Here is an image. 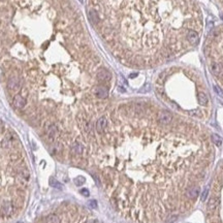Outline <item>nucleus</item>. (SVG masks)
<instances>
[{
    "label": "nucleus",
    "instance_id": "nucleus-10",
    "mask_svg": "<svg viewBox=\"0 0 223 223\" xmlns=\"http://www.w3.org/2000/svg\"><path fill=\"white\" fill-rule=\"evenodd\" d=\"M71 150H72V152L76 155H81L84 151V146L83 144H81L80 142H74L71 146Z\"/></svg>",
    "mask_w": 223,
    "mask_h": 223
},
{
    "label": "nucleus",
    "instance_id": "nucleus-11",
    "mask_svg": "<svg viewBox=\"0 0 223 223\" xmlns=\"http://www.w3.org/2000/svg\"><path fill=\"white\" fill-rule=\"evenodd\" d=\"M50 185L52 186V187L56 188V189H60V190L62 189V185L57 180H55L54 178H50Z\"/></svg>",
    "mask_w": 223,
    "mask_h": 223
},
{
    "label": "nucleus",
    "instance_id": "nucleus-2",
    "mask_svg": "<svg viewBox=\"0 0 223 223\" xmlns=\"http://www.w3.org/2000/svg\"><path fill=\"white\" fill-rule=\"evenodd\" d=\"M204 53L212 74L223 88V25L215 27L206 36Z\"/></svg>",
    "mask_w": 223,
    "mask_h": 223
},
{
    "label": "nucleus",
    "instance_id": "nucleus-13",
    "mask_svg": "<svg viewBox=\"0 0 223 223\" xmlns=\"http://www.w3.org/2000/svg\"><path fill=\"white\" fill-rule=\"evenodd\" d=\"M74 182H76V185H82V184L85 182V179H84L83 177H78V178L74 180Z\"/></svg>",
    "mask_w": 223,
    "mask_h": 223
},
{
    "label": "nucleus",
    "instance_id": "nucleus-14",
    "mask_svg": "<svg viewBox=\"0 0 223 223\" xmlns=\"http://www.w3.org/2000/svg\"><path fill=\"white\" fill-rule=\"evenodd\" d=\"M81 193L84 195V196H89V191L87 189H82L81 190Z\"/></svg>",
    "mask_w": 223,
    "mask_h": 223
},
{
    "label": "nucleus",
    "instance_id": "nucleus-17",
    "mask_svg": "<svg viewBox=\"0 0 223 223\" xmlns=\"http://www.w3.org/2000/svg\"><path fill=\"white\" fill-rule=\"evenodd\" d=\"M219 2H220V4L222 5V7H223V0H218Z\"/></svg>",
    "mask_w": 223,
    "mask_h": 223
},
{
    "label": "nucleus",
    "instance_id": "nucleus-12",
    "mask_svg": "<svg viewBox=\"0 0 223 223\" xmlns=\"http://www.w3.org/2000/svg\"><path fill=\"white\" fill-rule=\"evenodd\" d=\"M47 223H60V219L56 215H50L47 218Z\"/></svg>",
    "mask_w": 223,
    "mask_h": 223
},
{
    "label": "nucleus",
    "instance_id": "nucleus-5",
    "mask_svg": "<svg viewBox=\"0 0 223 223\" xmlns=\"http://www.w3.org/2000/svg\"><path fill=\"white\" fill-rule=\"evenodd\" d=\"M112 76L111 72H109L107 69L105 68H99L97 70V74H96V78L97 81L100 83H105V82H109L111 80Z\"/></svg>",
    "mask_w": 223,
    "mask_h": 223
},
{
    "label": "nucleus",
    "instance_id": "nucleus-6",
    "mask_svg": "<svg viewBox=\"0 0 223 223\" xmlns=\"http://www.w3.org/2000/svg\"><path fill=\"white\" fill-rule=\"evenodd\" d=\"M200 187L198 186H191L185 191V196L187 200H196L200 194Z\"/></svg>",
    "mask_w": 223,
    "mask_h": 223
},
{
    "label": "nucleus",
    "instance_id": "nucleus-1",
    "mask_svg": "<svg viewBox=\"0 0 223 223\" xmlns=\"http://www.w3.org/2000/svg\"><path fill=\"white\" fill-rule=\"evenodd\" d=\"M91 22L125 63L154 66L198 43L204 20L195 0H93Z\"/></svg>",
    "mask_w": 223,
    "mask_h": 223
},
{
    "label": "nucleus",
    "instance_id": "nucleus-9",
    "mask_svg": "<svg viewBox=\"0 0 223 223\" xmlns=\"http://www.w3.org/2000/svg\"><path fill=\"white\" fill-rule=\"evenodd\" d=\"M47 138H50L51 140H53L58 134V127L55 125V124H52V125L47 128Z\"/></svg>",
    "mask_w": 223,
    "mask_h": 223
},
{
    "label": "nucleus",
    "instance_id": "nucleus-3",
    "mask_svg": "<svg viewBox=\"0 0 223 223\" xmlns=\"http://www.w3.org/2000/svg\"><path fill=\"white\" fill-rule=\"evenodd\" d=\"M107 125H109V120H107V117L102 116L99 119H97V121L95 123V130L99 134H102L107 129Z\"/></svg>",
    "mask_w": 223,
    "mask_h": 223
},
{
    "label": "nucleus",
    "instance_id": "nucleus-4",
    "mask_svg": "<svg viewBox=\"0 0 223 223\" xmlns=\"http://www.w3.org/2000/svg\"><path fill=\"white\" fill-rule=\"evenodd\" d=\"M94 96L98 99H105L109 96V90L102 85H97L94 88Z\"/></svg>",
    "mask_w": 223,
    "mask_h": 223
},
{
    "label": "nucleus",
    "instance_id": "nucleus-8",
    "mask_svg": "<svg viewBox=\"0 0 223 223\" xmlns=\"http://www.w3.org/2000/svg\"><path fill=\"white\" fill-rule=\"evenodd\" d=\"M12 103H14V107H16V109H23V107L26 105V99H25L22 95L18 94L14 97Z\"/></svg>",
    "mask_w": 223,
    "mask_h": 223
},
{
    "label": "nucleus",
    "instance_id": "nucleus-7",
    "mask_svg": "<svg viewBox=\"0 0 223 223\" xmlns=\"http://www.w3.org/2000/svg\"><path fill=\"white\" fill-rule=\"evenodd\" d=\"M7 87L10 91H18L21 88V82L17 76H12L7 82Z\"/></svg>",
    "mask_w": 223,
    "mask_h": 223
},
{
    "label": "nucleus",
    "instance_id": "nucleus-15",
    "mask_svg": "<svg viewBox=\"0 0 223 223\" xmlns=\"http://www.w3.org/2000/svg\"><path fill=\"white\" fill-rule=\"evenodd\" d=\"M89 204H90L92 208H97V202H95V200H91V202H89Z\"/></svg>",
    "mask_w": 223,
    "mask_h": 223
},
{
    "label": "nucleus",
    "instance_id": "nucleus-16",
    "mask_svg": "<svg viewBox=\"0 0 223 223\" xmlns=\"http://www.w3.org/2000/svg\"><path fill=\"white\" fill-rule=\"evenodd\" d=\"M86 223H99L97 220H95V219H91V220H89L88 222H86Z\"/></svg>",
    "mask_w": 223,
    "mask_h": 223
}]
</instances>
